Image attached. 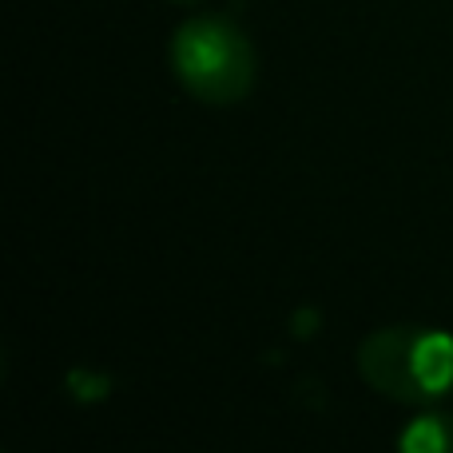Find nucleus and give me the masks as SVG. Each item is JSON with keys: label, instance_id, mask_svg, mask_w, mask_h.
<instances>
[{"label": "nucleus", "instance_id": "f03ea898", "mask_svg": "<svg viewBox=\"0 0 453 453\" xmlns=\"http://www.w3.org/2000/svg\"><path fill=\"white\" fill-rule=\"evenodd\" d=\"M414 338L418 326L398 322V326H382L358 342V374L374 394L390 402H406V406H422L414 386Z\"/></svg>", "mask_w": 453, "mask_h": 453}, {"label": "nucleus", "instance_id": "f257e3e1", "mask_svg": "<svg viewBox=\"0 0 453 453\" xmlns=\"http://www.w3.org/2000/svg\"><path fill=\"white\" fill-rule=\"evenodd\" d=\"M172 72L199 104H239L258 80V56L231 16H191L172 36Z\"/></svg>", "mask_w": 453, "mask_h": 453}, {"label": "nucleus", "instance_id": "7ed1b4c3", "mask_svg": "<svg viewBox=\"0 0 453 453\" xmlns=\"http://www.w3.org/2000/svg\"><path fill=\"white\" fill-rule=\"evenodd\" d=\"M398 453H453V414L449 410H422L406 422Z\"/></svg>", "mask_w": 453, "mask_h": 453}, {"label": "nucleus", "instance_id": "20e7f679", "mask_svg": "<svg viewBox=\"0 0 453 453\" xmlns=\"http://www.w3.org/2000/svg\"><path fill=\"white\" fill-rule=\"evenodd\" d=\"M175 4H196V0H175Z\"/></svg>", "mask_w": 453, "mask_h": 453}]
</instances>
